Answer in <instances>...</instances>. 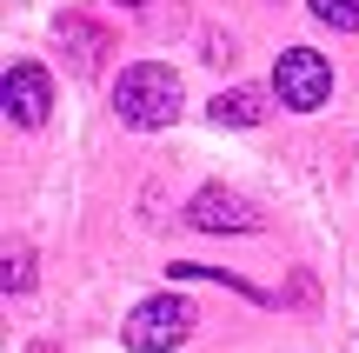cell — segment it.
<instances>
[{"label":"cell","mask_w":359,"mask_h":353,"mask_svg":"<svg viewBox=\"0 0 359 353\" xmlns=\"http://www.w3.org/2000/svg\"><path fill=\"white\" fill-rule=\"evenodd\" d=\"M193 320H200V314H193L180 293H154V300L133 307V320H127V347H133V353H173V347L193 333Z\"/></svg>","instance_id":"cell-2"},{"label":"cell","mask_w":359,"mask_h":353,"mask_svg":"<svg viewBox=\"0 0 359 353\" xmlns=\"http://www.w3.org/2000/svg\"><path fill=\"white\" fill-rule=\"evenodd\" d=\"M114 114L127 120V127H140V133L173 127V114H180V74L160 67V60L127 67V74L114 80Z\"/></svg>","instance_id":"cell-1"},{"label":"cell","mask_w":359,"mask_h":353,"mask_svg":"<svg viewBox=\"0 0 359 353\" xmlns=\"http://www.w3.org/2000/svg\"><path fill=\"white\" fill-rule=\"evenodd\" d=\"M27 280H34V260H27V253H7V260H0V287H7V293H20Z\"/></svg>","instance_id":"cell-9"},{"label":"cell","mask_w":359,"mask_h":353,"mask_svg":"<svg viewBox=\"0 0 359 353\" xmlns=\"http://www.w3.org/2000/svg\"><path fill=\"white\" fill-rule=\"evenodd\" d=\"M187 227H200V234H253L259 213L246 207L240 194H226V187H200V194L187 200Z\"/></svg>","instance_id":"cell-5"},{"label":"cell","mask_w":359,"mask_h":353,"mask_svg":"<svg viewBox=\"0 0 359 353\" xmlns=\"http://www.w3.org/2000/svg\"><path fill=\"white\" fill-rule=\"evenodd\" d=\"M120 7H140V0H120Z\"/></svg>","instance_id":"cell-10"},{"label":"cell","mask_w":359,"mask_h":353,"mask_svg":"<svg viewBox=\"0 0 359 353\" xmlns=\"http://www.w3.org/2000/svg\"><path fill=\"white\" fill-rule=\"evenodd\" d=\"M167 274H173V280H226L219 267H193V260H173ZM233 293H246V300H266V293H259V287H246V280H233Z\"/></svg>","instance_id":"cell-8"},{"label":"cell","mask_w":359,"mask_h":353,"mask_svg":"<svg viewBox=\"0 0 359 353\" xmlns=\"http://www.w3.org/2000/svg\"><path fill=\"white\" fill-rule=\"evenodd\" d=\"M206 114H213L219 127H259V120H266V93H259V87L213 93V107H206Z\"/></svg>","instance_id":"cell-6"},{"label":"cell","mask_w":359,"mask_h":353,"mask_svg":"<svg viewBox=\"0 0 359 353\" xmlns=\"http://www.w3.org/2000/svg\"><path fill=\"white\" fill-rule=\"evenodd\" d=\"M313 20H326L333 34H359V0H313Z\"/></svg>","instance_id":"cell-7"},{"label":"cell","mask_w":359,"mask_h":353,"mask_svg":"<svg viewBox=\"0 0 359 353\" xmlns=\"http://www.w3.org/2000/svg\"><path fill=\"white\" fill-rule=\"evenodd\" d=\"M273 93H280V107H293V114L326 107V93H333V67H326V53H313V47H286L280 67H273Z\"/></svg>","instance_id":"cell-3"},{"label":"cell","mask_w":359,"mask_h":353,"mask_svg":"<svg viewBox=\"0 0 359 353\" xmlns=\"http://www.w3.org/2000/svg\"><path fill=\"white\" fill-rule=\"evenodd\" d=\"M0 107H7L13 127H40V120H47V107H53V80L40 74L34 60H13L7 80H0Z\"/></svg>","instance_id":"cell-4"}]
</instances>
